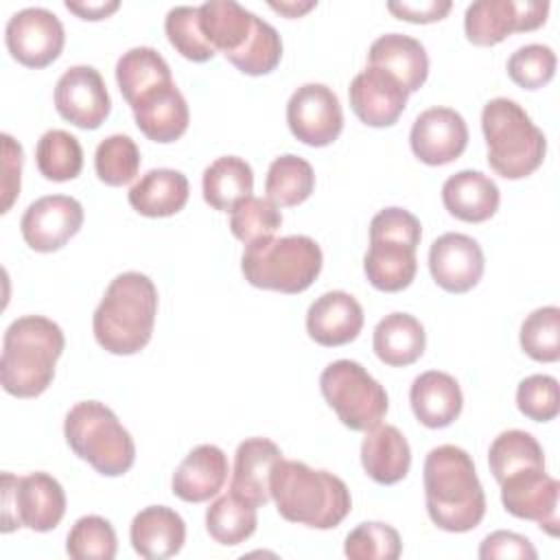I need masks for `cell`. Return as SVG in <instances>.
<instances>
[{"instance_id":"cell-12","label":"cell","mask_w":560,"mask_h":560,"mask_svg":"<svg viewBox=\"0 0 560 560\" xmlns=\"http://www.w3.org/2000/svg\"><path fill=\"white\" fill-rule=\"evenodd\" d=\"M4 42L15 61L26 68H46L66 44L61 20L44 7L15 11L4 26Z\"/></svg>"},{"instance_id":"cell-21","label":"cell","mask_w":560,"mask_h":560,"mask_svg":"<svg viewBox=\"0 0 560 560\" xmlns=\"http://www.w3.org/2000/svg\"><path fill=\"white\" fill-rule=\"evenodd\" d=\"M282 459V451L267 438H247L236 446L230 492L241 501L260 508L271 499V470Z\"/></svg>"},{"instance_id":"cell-7","label":"cell","mask_w":560,"mask_h":560,"mask_svg":"<svg viewBox=\"0 0 560 560\" xmlns=\"http://www.w3.org/2000/svg\"><path fill=\"white\" fill-rule=\"evenodd\" d=\"M322 247L304 234L271 236L245 245L241 271L252 287L302 293L322 271Z\"/></svg>"},{"instance_id":"cell-5","label":"cell","mask_w":560,"mask_h":560,"mask_svg":"<svg viewBox=\"0 0 560 560\" xmlns=\"http://www.w3.org/2000/svg\"><path fill=\"white\" fill-rule=\"evenodd\" d=\"M481 129L490 168L505 179L532 175L545 160L547 138L512 98L497 96L483 105Z\"/></svg>"},{"instance_id":"cell-17","label":"cell","mask_w":560,"mask_h":560,"mask_svg":"<svg viewBox=\"0 0 560 560\" xmlns=\"http://www.w3.org/2000/svg\"><path fill=\"white\" fill-rule=\"evenodd\" d=\"M409 144L420 162L429 166L448 164L457 160L468 144L466 120L451 107H429L413 120Z\"/></svg>"},{"instance_id":"cell-48","label":"cell","mask_w":560,"mask_h":560,"mask_svg":"<svg viewBox=\"0 0 560 560\" xmlns=\"http://www.w3.org/2000/svg\"><path fill=\"white\" fill-rule=\"evenodd\" d=\"M2 210L9 212L15 197L20 195V175H22V147L9 133H2Z\"/></svg>"},{"instance_id":"cell-29","label":"cell","mask_w":560,"mask_h":560,"mask_svg":"<svg viewBox=\"0 0 560 560\" xmlns=\"http://www.w3.org/2000/svg\"><path fill=\"white\" fill-rule=\"evenodd\" d=\"M258 15L234 0H208L199 7V26L214 52L236 55L252 37Z\"/></svg>"},{"instance_id":"cell-1","label":"cell","mask_w":560,"mask_h":560,"mask_svg":"<svg viewBox=\"0 0 560 560\" xmlns=\"http://www.w3.org/2000/svg\"><path fill=\"white\" fill-rule=\"evenodd\" d=\"M427 514L435 527L453 534L475 529L486 514V494L472 457L455 446L442 444L427 453L422 466Z\"/></svg>"},{"instance_id":"cell-46","label":"cell","mask_w":560,"mask_h":560,"mask_svg":"<svg viewBox=\"0 0 560 560\" xmlns=\"http://www.w3.org/2000/svg\"><path fill=\"white\" fill-rule=\"evenodd\" d=\"M518 411L534 422H549L560 411L558 381L549 374H532L518 383L516 389Z\"/></svg>"},{"instance_id":"cell-3","label":"cell","mask_w":560,"mask_h":560,"mask_svg":"<svg viewBox=\"0 0 560 560\" xmlns=\"http://www.w3.org/2000/svg\"><path fill=\"white\" fill-rule=\"evenodd\" d=\"M66 346L59 324L44 315L13 319L2 339L0 383L15 398H35L48 389L55 363Z\"/></svg>"},{"instance_id":"cell-23","label":"cell","mask_w":560,"mask_h":560,"mask_svg":"<svg viewBox=\"0 0 560 560\" xmlns=\"http://www.w3.org/2000/svg\"><path fill=\"white\" fill-rule=\"evenodd\" d=\"M228 479V457L214 444L195 446L175 468L173 494L188 503H203L219 494Z\"/></svg>"},{"instance_id":"cell-10","label":"cell","mask_w":560,"mask_h":560,"mask_svg":"<svg viewBox=\"0 0 560 560\" xmlns=\"http://www.w3.org/2000/svg\"><path fill=\"white\" fill-rule=\"evenodd\" d=\"M66 514V492L48 472L15 477L2 472V534L18 527L33 532L55 529Z\"/></svg>"},{"instance_id":"cell-50","label":"cell","mask_w":560,"mask_h":560,"mask_svg":"<svg viewBox=\"0 0 560 560\" xmlns=\"http://www.w3.org/2000/svg\"><path fill=\"white\" fill-rule=\"evenodd\" d=\"M120 7L118 0H101V2H70L66 0V9L77 13L83 20H103L107 15H112L116 9Z\"/></svg>"},{"instance_id":"cell-49","label":"cell","mask_w":560,"mask_h":560,"mask_svg":"<svg viewBox=\"0 0 560 560\" xmlns=\"http://www.w3.org/2000/svg\"><path fill=\"white\" fill-rule=\"evenodd\" d=\"M451 0H424V2H387V11L398 20H407L413 24H429L442 20L451 11Z\"/></svg>"},{"instance_id":"cell-18","label":"cell","mask_w":560,"mask_h":560,"mask_svg":"<svg viewBox=\"0 0 560 560\" xmlns=\"http://www.w3.org/2000/svg\"><path fill=\"white\" fill-rule=\"evenodd\" d=\"M481 245L462 232H446L431 243L429 271L438 287L448 293L470 291L483 276Z\"/></svg>"},{"instance_id":"cell-24","label":"cell","mask_w":560,"mask_h":560,"mask_svg":"<svg viewBox=\"0 0 560 560\" xmlns=\"http://www.w3.org/2000/svg\"><path fill=\"white\" fill-rule=\"evenodd\" d=\"M131 547L140 558L164 560L175 553L186 542L184 518L166 505H149L140 510L129 527Z\"/></svg>"},{"instance_id":"cell-6","label":"cell","mask_w":560,"mask_h":560,"mask_svg":"<svg viewBox=\"0 0 560 560\" xmlns=\"http://www.w3.org/2000/svg\"><path fill=\"white\" fill-rule=\"evenodd\" d=\"M420 238L422 225L409 210L389 206L376 212L370 221V247L363 258L370 284L385 293L407 289L418 271Z\"/></svg>"},{"instance_id":"cell-20","label":"cell","mask_w":560,"mask_h":560,"mask_svg":"<svg viewBox=\"0 0 560 560\" xmlns=\"http://www.w3.org/2000/svg\"><path fill=\"white\" fill-rule=\"evenodd\" d=\"M138 129L153 142H175L188 129L190 112L175 81L160 83L138 96L131 105Z\"/></svg>"},{"instance_id":"cell-37","label":"cell","mask_w":560,"mask_h":560,"mask_svg":"<svg viewBox=\"0 0 560 560\" xmlns=\"http://www.w3.org/2000/svg\"><path fill=\"white\" fill-rule=\"evenodd\" d=\"M35 162L46 179L68 182L83 168V149L72 133L63 129H48L37 140Z\"/></svg>"},{"instance_id":"cell-27","label":"cell","mask_w":560,"mask_h":560,"mask_svg":"<svg viewBox=\"0 0 560 560\" xmlns=\"http://www.w3.org/2000/svg\"><path fill=\"white\" fill-rule=\"evenodd\" d=\"M368 66L389 72L407 92L420 90L429 74L424 46L416 37L402 33H385L376 37L368 50Z\"/></svg>"},{"instance_id":"cell-22","label":"cell","mask_w":560,"mask_h":560,"mask_svg":"<svg viewBox=\"0 0 560 560\" xmlns=\"http://www.w3.org/2000/svg\"><path fill=\"white\" fill-rule=\"evenodd\" d=\"M363 319L357 298L346 291H326L306 311V332L315 343L337 348L357 339Z\"/></svg>"},{"instance_id":"cell-32","label":"cell","mask_w":560,"mask_h":560,"mask_svg":"<svg viewBox=\"0 0 560 560\" xmlns=\"http://www.w3.org/2000/svg\"><path fill=\"white\" fill-rule=\"evenodd\" d=\"M201 190L208 206H212L219 212H230L241 199L252 195L254 171L243 158H217L203 171Z\"/></svg>"},{"instance_id":"cell-28","label":"cell","mask_w":560,"mask_h":560,"mask_svg":"<svg viewBox=\"0 0 560 560\" xmlns=\"http://www.w3.org/2000/svg\"><path fill=\"white\" fill-rule=\"evenodd\" d=\"M499 186L481 171H457L442 184V203L459 221L481 223L499 210Z\"/></svg>"},{"instance_id":"cell-51","label":"cell","mask_w":560,"mask_h":560,"mask_svg":"<svg viewBox=\"0 0 560 560\" xmlns=\"http://www.w3.org/2000/svg\"><path fill=\"white\" fill-rule=\"evenodd\" d=\"M317 2L315 0H306V2H295V0H284V2H276V0H269V7L280 11L282 15L287 18H300L304 15L306 11H311Z\"/></svg>"},{"instance_id":"cell-43","label":"cell","mask_w":560,"mask_h":560,"mask_svg":"<svg viewBox=\"0 0 560 560\" xmlns=\"http://www.w3.org/2000/svg\"><path fill=\"white\" fill-rule=\"evenodd\" d=\"M400 551V534L381 521H365L357 525L343 542V553L350 560H396Z\"/></svg>"},{"instance_id":"cell-34","label":"cell","mask_w":560,"mask_h":560,"mask_svg":"<svg viewBox=\"0 0 560 560\" xmlns=\"http://www.w3.org/2000/svg\"><path fill=\"white\" fill-rule=\"evenodd\" d=\"M313 188H315V173L304 158L284 153L269 164L265 192H267V199L273 201L278 208H291L306 201Z\"/></svg>"},{"instance_id":"cell-9","label":"cell","mask_w":560,"mask_h":560,"mask_svg":"<svg viewBox=\"0 0 560 560\" xmlns=\"http://www.w3.org/2000/svg\"><path fill=\"white\" fill-rule=\"evenodd\" d=\"M319 389L341 424L352 431H370L387 413L385 387L352 359L328 363L319 376Z\"/></svg>"},{"instance_id":"cell-42","label":"cell","mask_w":560,"mask_h":560,"mask_svg":"<svg viewBox=\"0 0 560 560\" xmlns=\"http://www.w3.org/2000/svg\"><path fill=\"white\" fill-rule=\"evenodd\" d=\"M164 31L171 46L182 57L195 63H203L217 55L201 33L199 7H188V4L173 7L164 18Z\"/></svg>"},{"instance_id":"cell-11","label":"cell","mask_w":560,"mask_h":560,"mask_svg":"<svg viewBox=\"0 0 560 560\" xmlns=\"http://www.w3.org/2000/svg\"><path fill=\"white\" fill-rule=\"evenodd\" d=\"M547 13L545 0H477L466 7L464 31L475 46H494L512 33L536 31Z\"/></svg>"},{"instance_id":"cell-41","label":"cell","mask_w":560,"mask_h":560,"mask_svg":"<svg viewBox=\"0 0 560 560\" xmlns=\"http://www.w3.org/2000/svg\"><path fill=\"white\" fill-rule=\"evenodd\" d=\"M521 348L527 357L540 363L560 359V308L540 306L532 311L521 324Z\"/></svg>"},{"instance_id":"cell-2","label":"cell","mask_w":560,"mask_h":560,"mask_svg":"<svg viewBox=\"0 0 560 560\" xmlns=\"http://www.w3.org/2000/svg\"><path fill=\"white\" fill-rule=\"evenodd\" d=\"M269 488L278 514L289 523L332 529L352 510L343 479L328 470H315L304 462L282 457L271 470Z\"/></svg>"},{"instance_id":"cell-31","label":"cell","mask_w":560,"mask_h":560,"mask_svg":"<svg viewBox=\"0 0 560 560\" xmlns=\"http://www.w3.org/2000/svg\"><path fill=\"white\" fill-rule=\"evenodd\" d=\"M427 346L424 326L409 313L385 315L372 335V348L376 357L392 368H405L416 363Z\"/></svg>"},{"instance_id":"cell-36","label":"cell","mask_w":560,"mask_h":560,"mask_svg":"<svg viewBox=\"0 0 560 560\" xmlns=\"http://www.w3.org/2000/svg\"><path fill=\"white\" fill-rule=\"evenodd\" d=\"M258 525L256 508L241 501L238 497L223 494L210 503L206 510V529L223 547H234L245 542Z\"/></svg>"},{"instance_id":"cell-4","label":"cell","mask_w":560,"mask_h":560,"mask_svg":"<svg viewBox=\"0 0 560 560\" xmlns=\"http://www.w3.org/2000/svg\"><path fill=\"white\" fill-rule=\"evenodd\" d=\"M158 313V289L140 271L118 273L105 289L92 315L98 346L112 354L140 352L151 335Z\"/></svg>"},{"instance_id":"cell-30","label":"cell","mask_w":560,"mask_h":560,"mask_svg":"<svg viewBox=\"0 0 560 560\" xmlns=\"http://www.w3.org/2000/svg\"><path fill=\"white\" fill-rule=\"evenodd\" d=\"M127 197L142 217H173L188 201V179L175 168H151L129 188Z\"/></svg>"},{"instance_id":"cell-45","label":"cell","mask_w":560,"mask_h":560,"mask_svg":"<svg viewBox=\"0 0 560 560\" xmlns=\"http://www.w3.org/2000/svg\"><path fill=\"white\" fill-rule=\"evenodd\" d=\"M556 63V52L547 44H525L510 55L508 74L516 85L538 90L553 79Z\"/></svg>"},{"instance_id":"cell-13","label":"cell","mask_w":560,"mask_h":560,"mask_svg":"<svg viewBox=\"0 0 560 560\" xmlns=\"http://www.w3.org/2000/svg\"><path fill=\"white\" fill-rule=\"evenodd\" d=\"M287 125L308 147L335 142L343 129V112L337 94L324 83L300 85L287 103Z\"/></svg>"},{"instance_id":"cell-47","label":"cell","mask_w":560,"mask_h":560,"mask_svg":"<svg viewBox=\"0 0 560 560\" xmlns=\"http://www.w3.org/2000/svg\"><path fill=\"white\" fill-rule=\"evenodd\" d=\"M479 558L481 560H494V558H518V560H536L538 553L534 545L516 534V532H492L488 534L479 545Z\"/></svg>"},{"instance_id":"cell-8","label":"cell","mask_w":560,"mask_h":560,"mask_svg":"<svg viewBox=\"0 0 560 560\" xmlns=\"http://www.w3.org/2000/svg\"><path fill=\"white\" fill-rule=\"evenodd\" d=\"M63 435L74 455L105 477H120L133 466V438L116 413L98 400H81L70 407Z\"/></svg>"},{"instance_id":"cell-15","label":"cell","mask_w":560,"mask_h":560,"mask_svg":"<svg viewBox=\"0 0 560 560\" xmlns=\"http://www.w3.org/2000/svg\"><path fill=\"white\" fill-rule=\"evenodd\" d=\"M83 225V206L70 195H46L28 203L20 219L26 245L48 254L61 249Z\"/></svg>"},{"instance_id":"cell-19","label":"cell","mask_w":560,"mask_h":560,"mask_svg":"<svg viewBox=\"0 0 560 560\" xmlns=\"http://www.w3.org/2000/svg\"><path fill=\"white\" fill-rule=\"evenodd\" d=\"M348 96L361 122L368 127H389L405 112L409 92L389 72L368 66L350 81Z\"/></svg>"},{"instance_id":"cell-40","label":"cell","mask_w":560,"mask_h":560,"mask_svg":"<svg viewBox=\"0 0 560 560\" xmlns=\"http://www.w3.org/2000/svg\"><path fill=\"white\" fill-rule=\"evenodd\" d=\"M94 168L98 179L107 186L129 184L140 171V149L125 133L107 136L96 147Z\"/></svg>"},{"instance_id":"cell-16","label":"cell","mask_w":560,"mask_h":560,"mask_svg":"<svg viewBox=\"0 0 560 560\" xmlns=\"http://www.w3.org/2000/svg\"><path fill=\"white\" fill-rule=\"evenodd\" d=\"M59 116L81 129H98L112 109V98L101 72L92 66L68 68L55 85Z\"/></svg>"},{"instance_id":"cell-38","label":"cell","mask_w":560,"mask_h":560,"mask_svg":"<svg viewBox=\"0 0 560 560\" xmlns=\"http://www.w3.org/2000/svg\"><path fill=\"white\" fill-rule=\"evenodd\" d=\"M116 549V532L103 516H81L68 532L66 553L74 560H114Z\"/></svg>"},{"instance_id":"cell-33","label":"cell","mask_w":560,"mask_h":560,"mask_svg":"<svg viewBox=\"0 0 560 560\" xmlns=\"http://www.w3.org/2000/svg\"><path fill=\"white\" fill-rule=\"evenodd\" d=\"M166 81H173L171 68L166 59L151 46L129 48L116 61V83L129 105L151 88Z\"/></svg>"},{"instance_id":"cell-26","label":"cell","mask_w":560,"mask_h":560,"mask_svg":"<svg viewBox=\"0 0 560 560\" xmlns=\"http://www.w3.org/2000/svg\"><path fill=\"white\" fill-rule=\"evenodd\" d=\"M361 464L365 475L381 483L392 486L407 477L411 466V448L407 438L394 424H376L365 431L361 442Z\"/></svg>"},{"instance_id":"cell-39","label":"cell","mask_w":560,"mask_h":560,"mask_svg":"<svg viewBox=\"0 0 560 560\" xmlns=\"http://www.w3.org/2000/svg\"><path fill=\"white\" fill-rule=\"evenodd\" d=\"M282 225V214L278 206L262 197H245L230 210V230L232 234L252 245L262 238H271Z\"/></svg>"},{"instance_id":"cell-44","label":"cell","mask_w":560,"mask_h":560,"mask_svg":"<svg viewBox=\"0 0 560 560\" xmlns=\"http://www.w3.org/2000/svg\"><path fill=\"white\" fill-rule=\"evenodd\" d=\"M280 57H282V39L278 31L269 22L258 18V24L252 37L247 39V44L236 55L228 57V61L245 74L260 77V74H269L280 63Z\"/></svg>"},{"instance_id":"cell-25","label":"cell","mask_w":560,"mask_h":560,"mask_svg":"<svg viewBox=\"0 0 560 560\" xmlns=\"http://www.w3.org/2000/svg\"><path fill=\"white\" fill-rule=\"evenodd\" d=\"M409 402L420 424L429 429L448 427L464 407L459 383L440 370H427L418 374L409 389Z\"/></svg>"},{"instance_id":"cell-14","label":"cell","mask_w":560,"mask_h":560,"mask_svg":"<svg viewBox=\"0 0 560 560\" xmlns=\"http://www.w3.org/2000/svg\"><path fill=\"white\" fill-rule=\"evenodd\" d=\"M501 503L508 514L538 523L549 536H558L560 483L545 468H523L501 483Z\"/></svg>"},{"instance_id":"cell-35","label":"cell","mask_w":560,"mask_h":560,"mask_svg":"<svg viewBox=\"0 0 560 560\" xmlns=\"http://www.w3.org/2000/svg\"><path fill=\"white\" fill-rule=\"evenodd\" d=\"M490 472L501 483L523 468H545V453L538 440L521 429H508L494 438L488 451Z\"/></svg>"}]
</instances>
